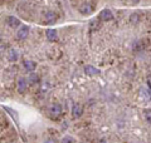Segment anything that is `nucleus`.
<instances>
[{
    "label": "nucleus",
    "mask_w": 151,
    "mask_h": 143,
    "mask_svg": "<svg viewBox=\"0 0 151 143\" xmlns=\"http://www.w3.org/2000/svg\"><path fill=\"white\" fill-rule=\"evenodd\" d=\"M98 19L102 21H110L113 19V14L110 9H103V10L100 13V15H98Z\"/></svg>",
    "instance_id": "obj_1"
},
{
    "label": "nucleus",
    "mask_w": 151,
    "mask_h": 143,
    "mask_svg": "<svg viewBox=\"0 0 151 143\" xmlns=\"http://www.w3.org/2000/svg\"><path fill=\"white\" fill-rule=\"evenodd\" d=\"M43 18H44V20H43L44 24H53V23L57 21V14L53 13V11H47V13H44V16Z\"/></svg>",
    "instance_id": "obj_2"
},
{
    "label": "nucleus",
    "mask_w": 151,
    "mask_h": 143,
    "mask_svg": "<svg viewBox=\"0 0 151 143\" xmlns=\"http://www.w3.org/2000/svg\"><path fill=\"white\" fill-rule=\"evenodd\" d=\"M17 85H18V92L20 93V94H23L27 90V87H28V82H27V79L25 78H19L18 79V83H17Z\"/></svg>",
    "instance_id": "obj_3"
},
{
    "label": "nucleus",
    "mask_w": 151,
    "mask_h": 143,
    "mask_svg": "<svg viewBox=\"0 0 151 143\" xmlns=\"http://www.w3.org/2000/svg\"><path fill=\"white\" fill-rule=\"evenodd\" d=\"M29 35V26H22L20 29L18 30L17 33V36H18V39H20V40H24L25 38Z\"/></svg>",
    "instance_id": "obj_4"
},
{
    "label": "nucleus",
    "mask_w": 151,
    "mask_h": 143,
    "mask_svg": "<svg viewBox=\"0 0 151 143\" xmlns=\"http://www.w3.org/2000/svg\"><path fill=\"white\" fill-rule=\"evenodd\" d=\"M83 114V106L81 104H74L72 107V116L73 118H79Z\"/></svg>",
    "instance_id": "obj_5"
},
{
    "label": "nucleus",
    "mask_w": 151,
    "mask_h": 143,
    "mask_svg": "<svg viewBox=\"0 0 151 143\" xmlns=\"http://www.w3.org/2000/svg\"><path fill=\"white\" fill-rule=\"evenodd\" d=\"M93 10H94L93 4H84V5H82L81 9H79V11H81L83 15H88V14L93 13Z\"/></svg>",
    "instance_id": "obj_6"
},
{
    "label": "nucleus",
    "mask_w": 151,
    "mask_h": 143,
    "mask_svg": "<svg viewBox=\"0 0 151 143\" xmlns=\"http://www.w3.org/2000/svg\"><path fill=\"white\" fill-rule=\"evenodd\" d=\"M49 112H50L52 117H58V116H60V113H62V107H60V104H53V106L50 107Z\"/></svg>",
    "instance_id": "obj_7"
},
{
    "label": "nucleus",
    "mask_w": 151,
    "mask_h": 143,
    "mask_svg": "<svg viewBox=\"0 0 151 143\" xmlns=\"http://www.w3.org/2000/svg\"><path fill=\"white\" fill-rule=\"evenodd\" d=\"M132 48H134L135 51H142V50L146 49V43H145L144 39H140L136 43H134V46H132Z\"/></svg>",
    "instance_id": "obj_8"
},
{
    "label": "nucleus",
    "mask_w": 151,
    "mask_h": 143,
    "mask_svg": "<svg viewBox=\"0 0 151 143\" xmlns=\"http://www.w3.org/2000/svg\"><path fill=\"white\" fill-rule=\"evenodd\" d=\"M84 73H86L87 75H89V77H93V75L100 74V70L96 69L92 65H86V66H84Z\"/></svg>",
    "instance_id": "obj_9"
},
{
    "label": "nucleus",
    "mask_w": 151,
    "mask_h": 143,
    "mask_svg": "<svg viewBox=\"0 0 151 143\" xmlns=\"http://www.w3.org/2000/svg\"><path fill=\"white\" fill-rule=\"evenodd\" d=\"M23 65H24V68L28 72H33V70H35V68H37V63H35V61L29 60V59H27V60L23 61Z\"/></svg>",
    "instance_id": "obj_10"
},
{
    "label": "nucleus",
    "mask_w": 151,
    "mask_h": 143,
    "mask_svg": "<svg viewBox=\"0 0 151 143\" xmlns=\"http://www.w3.org/2000/svg\"><path fill=\"white\" fill-rule=\"evenodd\" d=\"M8 24H9L10 28H14V29H15V28L20 26V20L15 16H9L8 18Z\"/></svg>",
    "instance_id": "obj_11"
},
{
    "label": "nucleus",
    "mask_w": 151,
    "mask_h": 143,
    "mask_svg": "<svg viewBox=\"0 0 151 143\" xmlns=\"http://www.w3.org/2000/svg\"><path fill=\"white\" fill-rule=\"evenodd\" d=\"M45 34H47V39H48L49 41H55L57 40V36H58L55 29H48Z\"/></svg>",
    "instance_id": "obj_12"
},
{
    "label": "nucleus",
    "mask_w": 151,
    "mask_h": 143,
    "mask_svg": "<svg viewBox=\"0 0 151 143\" xmlns=\"http://www.w3.org/2000/svg\"><path fill=\"white\" fill-rule=\"evenodd\" d=\"M18 53H17V50L15 49H10L9 50V54H8V59L10 60V61H17L18 60Z\"/></svg>",
    "instance_id": "obj_13"
},
{
    "label": "nucleus",
    "mask_w": 151,
    "mask_h": 143,
    "mask_svg": "<svg viewBox=\"0 0 151 143\" xmlns=\"http://www.w3.org/2000/svg\"><path fill=\"white\" fill-rule=\"evenodd\" d=\"M141 20V16H140V14L139 13H134V14H131V16H130V21L131 24H139Z\"/></svg>",
    "instance_id": "obj_14"
},
{
    "label": "nucleus",
    "mask_w": 151,
    "mask_h": 143,
    "mask_svg": "<svg viewBox=\"0 0 151 143\" xmlns=\"http://www.w3.org/2000/svg\"><path fill=\"white\" fill-rule=\"evenodd\" d=\"M29 82L32 84H34V83H38L39 82V77H38V74H34V73H32L29 75Z\"/></svg>",
    "instance_id": "obj_15"
},
{
    "label": "nucleus",
    "mask_w": 151,
    "mask_h": 143,
    "mask_svg": "<svg viewBox=\"0 0 151 143\" xmlns=\"http://www.w3.org/2000/svg\"><path fill=\"white\" fill-rule=\"evenodd\" d=\"M62 142H74V138L70 136H65L62 138Z\"/></svg>",
    "instance_id": "obj_16"
},
{
    "label": "nucleus",
    "mask_w": 151,
    "mask_h": 143,
    "mask_svg": "<svg viewBox=\"0 0 151 143\" xmlns=\"http://www.w3.org/2000/svg\"><path fill=\"white\" fill-rule=\"evenodd\" d=\"M145 118H146V121L150 122V111H147V113L145 112Z\"/></svg>",
    "instance_id": "obj_17"
},
{
    "label": "nucleus",
    "mask_w": 151,
    "mask_h": 143,
    "mask_svg": "<svg viewBox=\"0 0 151 143\" xmlns=\"http://www.w3.org/2000/svg\"><path fill=\"white\" fill-rule=\"evenodd\" d=\"M134 1H136V3H139V1H140V0H134Z\"/></svg>",
    "instance_id": "obj_18"
}]
</instances>
